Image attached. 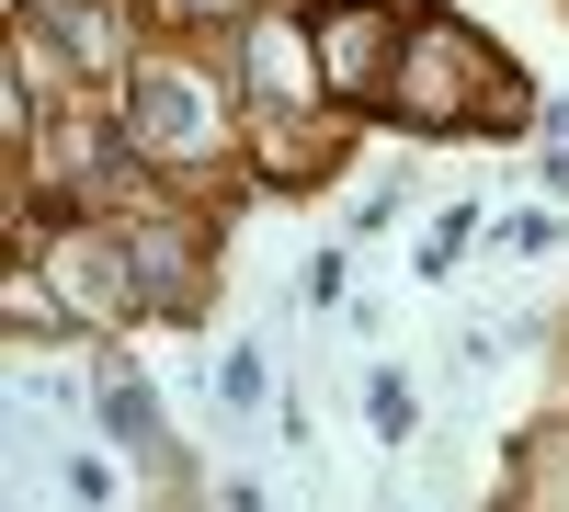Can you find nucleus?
<instances>
[{
  "label": "nucleus",
  "mask_w": 569,
  "mask_h": 512,
  "mask_svg": "<svg viewBox=\"0 0 569 512\" xmlns=\"http://www.w3.org/2000/svg\"><path fill=\"white\" fill-rule=\"evenodd\" d=\"M525 114H536V91L479 23L410 12V46H399V80L376 103V126H399V137H512Z\"/></svg>",
  "instance_id": "nucleus-1"
},
{
  "label": "nucleus",
  "mask_w": 569,
  "mask_h": 512,
  "mask_svg": "<svg viewBox=\"0 0 569 512\" xmlns=\"http://www.w3.org/2000/svg\"><path fill=\"white\" fill-rule=\"evenodd\" d=\"M103 433H114L126 455H149V444H160V399H149V388H137V377H126V364H114V377H103Z\"/></svg>",
  "instance_id": "nucleus-6"
},
{
  "label": "nucleus",
  "mask_w": 569,
  "mask_h": 512,
  "mask_svg": "<svg viewBox=\"0 0 569 512\" xmlns=\"http://www.w3.org/2000/svg\"><path fill=\"white\" fill-rule=\"evenodd\" d=\"M12 23H23L12 46H46V34H58L80 80H114V69H126V23H114V0H12Z\"/></svg>",
  "instance_id": "nucleus-5"
},
{
  "label": "nucleus",
  "mask_w": 569,
  "mask_h": 512,
  "mask_svg": "<svg viewBox=\"0 0 569 512\" xmlns=\"http://www.w3.org/2000/svg\"><path fill=\"white\" fill-rule=\"evenodd\" d=\"M308 46H319L330 114H376V103H388V80H399L410 12H399V0H308Z\"/></svg>",
  "instance_id": "nucleus-3"
},
{
  "label": "nucleus",
  "mask_w": 569,
  "mask_h": 512,
  "mask_svg": "<svg viewBox=\"0 0 569 512\" xmlns=\"http://www.w3.org/2000/svg\"><path fill=\"white\" fill-rule=\"evenodd\" d=\"M501 251H525V262H536V251H558V217H547V205H525V217H501Z\"/></svg>",
  "instance_id": "nucleus-11"
},
{
  "label": "nucleus",
  "mask_w": 569,
  "mask_h": 512,
  "mask_svg": "<svg viewBox=\"0 0 569 512\" xmlns=\"http://www.w3.org/2000/svg\"><path fill=\"white\" fill-rule=\"evenodd\" d=\"M525 512H569V433H547L525 455Z\"/></svg>",
  "instance_id": "nucleus-8"
},
{
  "label": "nucleus",
  "mask_w": 569,
  "mask_h": 512,
  "mask_svg": "<svg viewBox=\"0 0 569 512\" xmlns=\"http://www.w3.org/2000/svg\"><path fill=\"white\" fill-rule=\"evenodd\" d=\"M160 34H217V23H251V0H137Z\"/></svg>",
  "instance_id": "nucleus-7"
},
{
  "label": "nucleus",
  "mask_w": 569,
  "mask_h": 512,
  "mask_svg": "<svg viewBox=\"0 0 569 512\" xmlns=\"http://www.w3.org/2000/svg\"><path fill=\"white\" fill-rule=\"evenodd\" d=\"M308 297H319V308H342V297H353V262H342V251H319V262H308Z\"/></svg>",
  "instance_id": "nucleus-12"
},
{
  "label": "nucleus",
  "mask_w": 569,
  "mask_h": 512,
  "mask_svg": "<svg viewBox=\"0 0 569 512\" xmlns=\"http://www.w3.org/2000/svg\"><path fill=\"white\" fill-rule=\"evenodd\" d=\"M365 410H376V444H410V433H421V422H410V377H388V364H376Z\"/></svg>",
  "instance_id": "nucleus-9"
},
{
  "label": "nucleus",
  "mask_w": 569,
  "mask_h": 512,
  "mask_svg": "<svg viewBox=\"0 0 569 512\" xmlns=\"http://www.w3.org/2000/svg\"><path fill=\"white\" fill-rule=\"evenodd\" d=\"M217 399H228V410H262V353H251V342L217 353Z\"/></svg>",
  "instance_id": "nucleus-10"
},
{
  "label": "nucleus",
  "mask_w": 569,
  "mask_h": 512,
  "mask_svg": "<svg viewBox=\"0 0 569 512\" xmlns=\"http://www.w3.org/2000/svg\"><path fill=\"white\" fill-rule=\"evenodd\" d=\"M126 137L149 171H228L240 160V80H217L194 58H149L126 80Z\"/></svg>",
  "instance_id": "nucleus-2"
},
{
  "label": "nucleus",
  "mask_w": 569,
  "mask_h": 512,
  "mask_svg": "<svg viewBox=\"0 0 569 512\" xmlns=\"http://www.w3.org/2000/svg\"><path fill=\"white\" fill-rule=\"evenodd\" d=\"M114 251H126V297H137V319H194V308H206L217 240H206L194 217L137 205V217H114Z\"/></svg>",
  "instance_id": "nucleus-4"
},
{
  "label": "nucleus",
  "mask_w": 569,
  "mask_h": 512,
  "mask_svg": "<svg viewBox=\"0 0 569 512\" xmlns=\"http://www.w3.org/2000/svg\"><path fill=\"white\" fill-rule=\"evenodd\" d=\"M547 182H558V194H569V149H558V160H547Z\"/></svg>",
  "instance_id": "nucleus-13"
}]
</instances>
